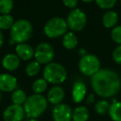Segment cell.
Segmentation results:
<instances>
[{
	"instance_id": "obj_4",
	"label": "cell",
	"mask_w": 121,
	"mask_h": 121,
	"mask_svg": "<svg viewBox=\"0 0 121 121\" xmlns=\"http://www.w3.org/2000/svg\"><path fill=\"white\" fill-rule=\"evenodd\" d=\"M67 72L62 65L56 62H51L46 65L43 70V78L48 83L59 85L66 80Z\"/></svg>"
},
{
	"instance_id": "obj_24",
	"label": "cell",
	"mask_w": 121,
	"mask_h": 121,
	"mask_svg": "<svg viewBox=\"0 0 121 121\" xmlns=\"http://www.w3.org/2000/svg\"><path fill=\"white\" fill-rule=\"evenodd\" d=\"M109 106H110V104L107 100L100 99V100L97 101L95 104V110L98 114L104 115V114H107L109 112Z\"/></svg>"
},
{
	"instance_id": "obj_35",
	"label": "cell",
	"mask_w": 121,
	"mask_h": 121,
	"mask_svg": "<svg viewBox=\"0 0 121 121\" xmlns=\"http://www.w3.org/2000/svg\"><path fill=\"white\" fill-rule=\"evenodd\" d=\"M29 121H38V120H37V119H31Z\"/></svg>"
},
{
	"instance_id": "obj_3",
	"label": "cell",
	"mask_w": 121,
	"mask_h": 121,
	"mask_svg": "<svg viewBox=\"0 0 121 121\" xmlns=\"http://www.w3.org/2000/svg\"><path fill=\"white\" fill-rule=\"evenodd\" d=\"M32 36V26L26 19H19L14 22L10 29L11 40L14 43H26Z\"/></svg>"
},
{
	"instance_id": "obj_29",
	"label": "cell",
	"mask_w": 121,
	"mask_h": 121,
	"mask_svg": "<svg viewBox=\"0 0 121 121\" xmlns=\"http://www.w3.org/2000/svg\"><path fill=\"white\" fill-rule=\"evenodd\" d=\"M62 2L66 7L71 9H76L78 4V0H62Z\"/></svg>"
},
{
	"instance_id": "obj_13",
	"label": "cell",
	"mask_w": 121,
	"mask_h": 121,
	"mask_svg": "<svg viewBox=\"0 0 121 121\" xmlns=\"http://www.w3.org/2000/svg\"><path fill=\"white\" fill-rule=\"evenodd\" d=\"M65 97V91L59 86H53L47 94V100L52 104L56 105L62 102Z\"/></svg>"
},
{
	"instance_id": "obj_10",
	"label": "cell",
	"mask_w": 121,
	"mask_h": 121,
	"mask_svg": "<svg viewBox=\"0 0 121 121\" xmlns=\"http://www.w3.org/2000/svg\"><path fill=\"white\" fill-rule=\"evenodd\" d=\"M52 118L54 121H71L72 119V109L66 104H56L52 109Z\"/></svg>"
},
{
	"instance_id": "obj_23",
	"label": "cell",
	"mask_w": 121,
	"mask_h": 121,
	"mask_svg": "<svg viewBox=\"0 0 121 121\" xmlns=\"http://www.w3.org/2000/svg\"><path fill=\"white\" fill-rule=\"evenodd\" d=\"M40 63H38L37 60H32L30 61L28 64L26 66L25 72L28 76H35L39 73L41 70Z\"/></svg>"
},
{
	"instance_id": "obj_16",
	"label": "cell",
	"mask_w": 121,
	"mask_h": 121,
	"mask_svg": "<svg viewBox=\"0 0 121 121\" xmlns=\"http://www.w3.org/2000/svg\"><path fill=\"white\" fill-rule=\"evenodd\" d=\"M89 117V109L86 106H78L72 111L73 121H87Z\"/></svg>"
},
{
	"instance_id": "obj_36",
	"label": "cell",
	"mask_w": 121,
	"mask_h": 121,
	"mask_svg": "<svg viewBox=\"0 0 121 121\" xmlns=\"http://www.w3.org/2000/svg\"><path fill=\"white\" fill-rule=\"evenodd\" d=\"M120 4H121V0H120Z\"/></svg>"
},
{
	"instance_id": "obj_1",
	"label": "cell",
	"mask_w": 121,
	"mask_h": 121,
	"mask_svg": "<svg viewBox=\"0 0 121 121\" xmlns=\"http://www.w3.org/2000/svg\"><path fill=\"white\" fill-rule=\"evenodd\" d=\"M91 84L96 95L102 98H110L120 91L121 79L112 70L99 69L91 76Z\"/></svg>"
},
{
	"instance_id": "obj_7",
	"label": "cell",
	"mask_w": 121,
	"mask_h": 121,
	"mask_svg": "<svg viewBox=\"0 0 121 121\" xmlns=\"http://www.w3.org/2000/svg\"><path fill=\"white\" fill-rule=\"evenodd\" d=\"M87 22L86 15L82 10L79 9H72L66 18L68 28L73 32H79L85 27Z\"/></svg>"
},
{
	"instance_id": "obj_26",
	"label": "cell",
	"mask_w": 121,
	"mask_h": 121,
	"mask_svg": "<svg viewBox=\"0 0 121 121\" xmlns=\"http://www.w3.org/2000/svg\"><path fill=\"white\" fill-rule=\"evenodd\" d=\"M98 6L103 9H112L115 5L117 0H95Z\"/></svg>"
},
{
	"instance_id": "obj_28",
	"label": "cell",
	"mask_w": 121,
	"mask_h": 121,
	"mask_svg": "<svg viewBox=\"0 0 121 121\" xmlns=\"http://www.w3.org/2000/svg\"><path fill=\"white\" fill-rule=\"evenodd\" d=\"M112 57L113 60H114V62L121 65V45H119L114 50L112 54Z\"/></svg>"
},
{
	"instance_id": "obj_15",
	"label": "cell",
	"mask_w": 121,
	"mask_h": 121,
	"mask_svg": "<svg viewBox=\"0 0 121 121\" xmlns=\"http://www.w3.org/2000/svg\"><path fill=\"white\" fill-rule=\"evenodd\" d=\"M2 66L7 71H15L20 66V58L16 54H7L2 60Z\"/></svg>"
},
{
	"instance_id": "obj_18",
	"label": "cell",
	"mask_w": 121,
	"mask_h": 121,
	"mask_svg": "<svg viewBox=\"0 0 121 121\" xmlns=\"http://www.w3.org/2000/svg\"><path fill=\"white\" fill-rule=\"evenodd\" d=\"M62 44L65 48L68 49V50L74 49L78 44V40L76 34L72 32H67L63 36Z\"/></svg>"
},
{
	"instance_id": "obj_11",
	"label": "cell",
	"mask_w": 121,
	"mask_h": 121,
	"mask_svg": "<svg viewBox=\"0 0 121 121\" xmlns=\"http://www.w3.org/2000/svg\"><path fill=\"white\" fill-rule=\"evenodd\" d=\"M17 87V80L13 75L8 73L0 74V91L4 92H12Z\"/></svg>"
},
{
	"instance_id": "obj_33",
	"label": "cell",
	"mask_w": 121,
	"mask_h": 121,
	"mask_svg": "<svg viewBox=\"0 0 121 121\" xmlns=\"http://www.w3.org/2000/svg\"><path fill=\"white\" fill-rule=\"evenodd\" d=\"M81 1H83V2H85V3H91V2H92V1H94V0H81Z\"/></svg>"
},
{
	"instance_id": "obj_25",
	"label": "cell",
	"mask_w": 121,
	"mask_h": 121,
	"mask_svg": "<svg viewBox=\"0 0 121 121\" xmlns=\"http://www.w3.org/2000/svg\"><path fill=\"white\" fill-rule=\"evenodd\" d=\"M13 8V0H0V13L9 14Z\"/></svg>"
},
{
	"instance_id": "obj_20",
	"label": "cell",
	"mask_w": 121,
	"mask_h": 121,
	"mask_svg": "<svg viewBox=\"0 0 121 121\" xmlns=\"http://www.w3.org/2000/svg\"><path fill=\"white\" fill-rule=\"evenodd\" d=\"M14 23V18L10 14L0 15V30L11 29Z\"/></svg>"
},
{
	"instance_id": "obj_21",
	"label": "cell",
	"mask_w": 121,
	"mask_h": 121,
	"mask_svg": "<svg viewBox=\"0 0 121 121\" xmlns=\"http://www.w3.org/2000/svg\"><path fill=\"white\" fill-rule=\"evenodd\" d=\"M47 81H46L44 78H39V79L36 80L33 83H32V91H34L35 94L42 95L43 92H45L47 88Z\"/></svg>"
},
{
	"instance_id": "obj_12",
	"label": "cell",
	"mask_w": 121,
	"mask_h": 121,
	"mask_svg": "<svg viewBox=\"0 0 121 121\" xmlns=\"http://www.w3.org/2000/svg\"><path fill=\"white\" fill-rule=\"evenodd\" d=\"M86 86L81 81H76L72 88V99L75 103H81L85 99L86 95Z\"/></svg>"
},
{
	"instance_id": "obj_2",
	"label": "cell",
	"mask_w": 121,
	"mask_h": 121,
	"mask_svg": "<svg viewBox=\"0 0 121 121\" xmlns=\"http://www.w3.org/2000/svg\"><path fill=\"white\" fill-rule=\"evenodd\" d=\"M47 107V99L42 95L34 94L27 98L23 104L25 114L30 119H37L42 115Z\"/></svg>"
},
{
	"instance_id": "obj_17",
	"label": "cell",
	"mask_w": 121,
	"mask_h": 121,
	"mask_svg": "<svg viewBox=\"0 0 121 121\" xmlns=\"http://www.w3.org/2000/svg\"><path fill=\"white\" fill-rule=\"evenodd\" d=\"M118 19H119V17H118L117 13L114 12V11H108L103 15V25L107 28L114 27V26L118 22Z\"/></svg>"
},
{
	"instance_id": "obj_22",
	"label": "cell",
	"mask_w": 121,
	"mask_h": 121,
	"mask_svg": "<svg viewBox=\"0 0 121 121\" xmlns=\"http://www.w3.org/2000/svg\"><path fill=\"white\" fill-rule=\"evenodd\" d=\"M11 98H12V101L13 104L22 105V104H24L27 97L26 95V93L22 90L16 89L14 91H13Z\"/></svg>"
},
{
	"instance_id": "obj_8",
	"label": "cell",
	"mask_w": 121,
	"mask_h": 121,
	"mask_svg": "<svg viewBox=\"0 0 121 121\" xmlns=\"http://www.w3.org/2000/svg\"><path fill=\"white\" fill-rule=\"evenodd\" d=\"M54 49L47 42H41L37 46L34 52V57L41 65H47L54 58Z\"/></svg>"
},
{
	"instance_id": "obj_31",
	"label": "cell",
	"mask_w": 121,
	"mask_h": 121,
	"mask_svg": "<svg viewBox=\"0 0 121 121\" xmlns=\"http://www.w3.org/2000/svg\"><path fill=\"white\" fill-rule=\"evenodd\" d=\"M78 52H79V54L81 56L86 55V49H84V48H80L79 51H78Z\"/></svg>"
},
{
	"instance_id": "obj_9",
	"label": "cell",
	"mask_w": 121,
	"mask_h": 121,
	"mask_svg": "<svg viewBox=\"0 0 121 121\" xmlns=\"http://www.w3.org/2000/svg\"><path fill=\"white\" fill-rule=\"evenodd\" d=\"M25 114L23 106L13 104L6 108L3 117L4 121H22Z\"/></svg>"
},
{
	"instance_id": "obj_27",
	"label": "cell",
	"mask_w": 121,
	"mask_h": 121,
	"mask_svg": "<svg viewBox=\"0 0 121 121\" xmlns=\"http://www.w3.org/2000/svg\"><path fill=\"white\" fill-rule=\"evenodd\" d=\"M111 38L114 42L121 45V25L114 27L111 31Z\"/></svg>"
},
{
	"instance_id": "obj_14",
	"label": "cell",
	"mask_w": 121,
	"mask_h": 121,
	"mask_svg": "<svg viewBox=\"0 0 121 121\" xmlns=\"http://www.w3.org/2000/svg\"><path fill=\"white\" fill-rule=\"evenodd\" d=\"M16 55L23 60H29L34 56L35 50L27 43H20L16 46Z\"/></svg>"
},
{
	"instance_id": "obj_19",
	"label": "cell",
	"mask_w": 121,
	"mask_h": 121,
	"mask_svg": "<svg viewBox=\"0 0 121 121\" xmlns=\"http://www.w3.org/2000/svg\"><path fill=\"white\" fill-rule=\"evenodd\" d=\"M108 114L113 121H121V102L114 100L110 104Z\"/></svg>"
},
{
	"instance_id": "obj_30",
	"label": "cell",
	"mask_w": 121,
	"mask_h": 121,
	"mask_svg": "<svg viewBox=\"0 0 121 121\" xmlns=\"http://www.w3.org/2000/svg\"><path fill=\"white\" fill-rule=\"evenodd\" d=\"M86 104H92L95 102V95L94 94H90L89 95L86 97Z\"/></svg>"
},
{
	"instance_id": "obj_5",
	"label": "cell",
	"mask_w": 121,
	"mask_h": 121,
	"mask_svg": "<svg viewBox=\"0 0 121 121\" xmlns=\"http://www.w3.org/2000/svg\"><path fill=\"white\" fill-rule=\"evenodd\" d=\"M66 20L60 17H55L47 22L44 26V33L49 38H58L67 32Z\"/></svg>"
},
{
	"instance_id": "obj_34",
	"label": "cell",
	"mask_w": 121,
	"mask_h": 121,
	"mask_svg": "<svg viewBox=\"0 0 121 121\" xmlns=\"http://www.w3.org/2000/svg\"><path fill=\"white\" fill-rule=\"evenodd\" d=\"M1 99H2V94H1V91H0V103H1Z\"/></svg>"
},
{
	"instance_id": "obj_6",
	"label": "cell",
	"mask_w": 121,
	"mask_h": 121,
	"mask_svg": "<svg viewBox=\"0 0 121 121\" xmlns=\"http://www.w3.org/2000/svg\"><path fill=\"white\" fill-rule=\"evenodd\" d=\"M78 66L82 74L87 76H92L100 69V61L96 56L86 54L81 56Z\"/></svg>"
},
{
	"instance_id": "obj_32",
	"label": "cell",
	"mask_w": 121,
	"mask_h": 121,
	"mask_svg": "<svg viewBox=\"0 0 121 121\" xmlns=\"http://www.w3.org/2000/svg\"><path fill=\"white\" fill-rule=\"evenodd\" d=\"M3 44H4V36H3V33L0 30V47H2Z\"/></svg>"
}]
</instances>
